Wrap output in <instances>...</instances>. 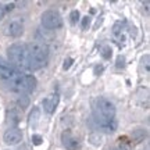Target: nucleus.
Instances as JSON below:
<instances>
[{"label": "nucleus", "mask_w": 150, "mask_h": 150, "mask_svg": "<svg viewBox=\"0 0 150 150\" xmlns=\"http://www.w3.org/2000/svg\"><path fill=\"white\" fill-rule=\"evenodd\" d=\"M93 120L97 124V127L102 128L103 131H106L107 134H111V132H114L117 129V121H115V118H106V117H103V115H100L95 110H93Z\"/></svg>", "instance_id": "6"}, {"label": "nucleus", "mask_w": 150, "mask_h": 150, "mask_svg": "<svg viewBox=\"0 0 150 150\" xmlns=\"http://www.w3.org/2000/svg\"><path fill=\"white\" fill-rule=\"evenodd\" d=\"M100 54H102V57L104 60H110L112 56V49L110 46H103L102 50H100Z\"/></svg>", "instance_id": "15"}, {"label": "nucleus", "mask_w": 150, "mask_h": 150, "mask_svg": "<svg viewBox=\"0 0 150 150\" xmlns=\"http://www.w3.org/2000/svg\"><path fill=\"white\" fill-rule=\"evenodd\" d=\"M4 16H6V10H4V6L0 3V21L4 18Z\"/></svg>", "instance_id": "23"}, {"label": "nucleus", "mask_w": 150, "mask_h": 150, "mask_svg": "<svg viewBox=\"0 0 150 150\" xmlns=\"http://www.w3.org/2000/svg\"><path fill=\"white\" fill-rule=\"evenodd\" d=\"M0 76L6 81H10V82H13L14 79H17L20 76L18 71L1 56H0Z\"/></svg>", "instance_id": "7"}, {"label": "nucleus", "mask_w": 150, "mask_h": 150, "mask_svg": "<svg viewBox=\"0 0 150 150\" xmlns=\"http://www.w3.org/2000/svg\"><path fill=\"white\" fill-rule=\"evenodd\" d=\"M28 104H29V99H28V96L22 95V96L18 99V106H20L21 108H25V107H28Z\"/></svg>", "instance_id": "17"}, {"label": "nucleus", "mask_w": 150, "mask_h": 150, "mask_svg": "<svg viewBox=\"0 0 150 150\" xmlns=\"http://www.w3.org/2000/svg\"><path fill=\"white\" fill-rule=\"evenodd\" d=\"M28 56H29V71L40 70L47 63L49 47L43 42H33L28 45Z\"/></svg>", "instance_id": "2"}, {"label": "nucleus", "mask_w": 150, "mask_h": 150, "mask_svg": "<svg viewBox=\"0 0 150 150\" xmlns=\"http://www.w3.org/2000/svg\"><path fill=\"white\" fill-rule=\"evenodd\" d=\"M61 143L67 150H79L81 149V142L79 139L72 135L71 131H64L61 134Z\"/></svg>", "instance_id": "9"}, {"label": "nucleus", "mask_w": 150, "mask_h": 150, "mask_svg": "<svg viewBox=\"0 0 150 150\" xmlns=\"http://www.w3.org/2000/svg\"><path fill=\"white\" fill-rule=\"evenodd\" d=\"M89 25H91V17H83L82 18V29H88Z\"/></svg>", "instance_id": "20"}, {"label": "nucleus", "mask_w": 150, "mask_h": 150, "mask_svg": "<svg viewBox=\"0 0 150 150\" xmlns=\"http://www.w3.org/2000/svg\"><path fill=\"white\" fill-rule=\"evenodd\" d=\"M89 142H91L92 145H95V146H100L102 145V142H103L102 135H99L97 132L96 134H92L91 136H89Z\"/></svg>", "instance_id": "14"}, {"label": "nucleus", "mask_w": 150, "mask_h": 150, "mask_svg": "<svg viewBox=\"0 0 150 150\" xmlns=\"http://www.w3.org/2000/svg\"><path fill=\"white\" fill-rule=\"evenodd\" d=\"M3 29H4V33L7 36L18 38V36H21L22 32H24V25L18 20H11V21H8L3 27Z\"/></svg>", "instance_id": "10"}, {"label": "nucleus", "mask_w": 150, "mask_h": 150, "mask_svg": "<svg viewBox=\"0 0 150 150\" xmlns=\"http://www.w3.org/2000/svg\"><path fill=\"white\" fill-rule=\"evenodd\" d=\"M42 142H43V138L40 136V135H33V136H32V143L35 146L42 145Z\"/></svg>", "instance_id": "19"}, {"label": "nucleus", "mask_w": 150, "mask_h": 150, "mask_svg": "<svg viewBox=\"0 0 150 150\" xmlns=\"http://www.w3.org/2000/svg\"><path fill=\"white\" fill-rule=\"evenodd\" d=\"M59 102H60V97L57 93H52V95H49L43 99L42 102V106H43V110L45 112H47V114H53L56 111V108L59 106Z\"/></svg>", "instance_id": "11"}, {"label": "nucleus", "mask_w": 150, "mask_h": 150, "mask_svg": "<svg viewBox=\"0 0 150 150\" xmlns=\"http://www.w3.org/2000/svg\"><path fill=\"white\" fill-rule=\"evenodd\" d=\"M3 140H4L6 145H8V146H16L18 143H21V140H22L21 129L14 128V127L8 128L4 132V135H3Z\"/></svg>", "instance_id": "8"}, {"label": "nucleus", "mask_w": 150, "mask_h": 150, "mask_svg": "<svg viewBox=\"0 0 150 150\" xmlns=\"http://www.w3.org/2000/svg\"><path fill=\"white\" fill-rule=\"evenodd\" d=\"M72 63H74V60H72V59H67V60L64 61V65H63V68H64V70H68L71 65H72Z\"/></svg>", "instance_id": "21"}, {"label": "nucleus", "mask_w": 150, "mask_h": 150, "mask_svg": "<svg viewBox=\"0 0 150 150\" xmlns=\"http://www.w3.org/2000/svg\"><path fill=\"white\" fill-rule=\"evenodd\" d=\"M38 121H39V108L35 107V108H32V111L29 114V125H32L33 128H35Z\"/></svg>", "instance_id": "13"}, {"label": "nucleus", "mask_w": 150, "mask_h": 150, "mask_svg": "<svg viewBox=\"0 0 150 150\" xmlns=\"http://www.w3.org/2000/svg\"><path fill=\"white\" fill-rule=\"evenodd\" d=\"M7 54H8V63L18 72L20 71H29L28 45H25V43H14L8 47Z\"/></svg>", "instance_id": "1"}, {"label": "nucleus", "mask_w": 150, "mask_h": 150, "mask_svg": "<svg viewBox=\"0 0 150 150\" xmlns=\"http://www.w3.org/2000/svg\"><path fill=\"white\" fill-rule=\"evenodd\" d=\"M21 111L16 107L7 111V122L10 125H14V128H17V125L21 122Z\"/></svg>", "instance_id": "12"}, {"label": "nucleus", "mask_w": 150, "mask_h": 150, "mask_svg": "<svg viewBox=\"0 0 150 150\" xmlns=\"http://www.w3.org/2000/svg\"><path fill=\"white\" fill-rule=\"evenodd\" d=\"M38 81L33 75H21L17 79H14L11 82V88L14 92H18L21 95H29L36 89Z\"/></svg>", "instance_id": "3"}, {"label": "nucleus", "mask_w": 150, "mask_h": 150, "mask_svg": "<svg viewBox=\"0 0 150 150\" xmlns=\"http://www.w3.org/2000/svg\"><path fill=\"white\" fill-rule=\"evenodd\" d=\"M124 65H125V59H124L122 56H120V57L117 59V67H118V68H120V67L122 68Z\"/></svg>", "instance_id": "22"}, {"label": "nucleus", "mask_w": 150, "mask_h": 150, "mask_svg": "<svg viewBox=\"0 0 150 150\" xmlns=\"http://www.w3.org/2000/svg\"><path fill=\"white\" fill-rule=\"evenodd\" d=\"M79 17H81V14H79V11L78 10H74V11H71V14H70V21H71V24H76V22L79 21Z\"/></svg>", "instance_id": "16"}, {"label": "nucleus", "mask_w": 150, "mask_h": 150, "mask_svg": "<svg viewBox=\"0 0 150 150\" xmlns=\"http://www.w3.org/2000/svg\"><path fill=\"white\" fill-rule=\"evenodd\" d=\"M40 22L46 29H59V28L63 27V18L54 10L45 11L40 17Z\"/></svg>", "instance_id": "4"}, {"label": "nucleus", "mask_w": 150, "mask_h": 150, "mask_svg": "<svg viewBox=\"0 0 150 150\" xmlns=\"http://www.w3.org/2000/svg\"><path fill=\"white\" fill-rule=\"evenodd\" d=\"M13 8H14V3H8V4H6V6H4L6 13H7V11H11Z\"/></svg>", "instance_id": "24"}, {"label": "nucleus", "mask_w": 150, "mask_h": 150, "mask_svg": "<svg viewBox=\"0 0 150 150\" xmlns=\"http://www.w3.org/2000/svg\"><path fill=\"white\" fill-rule=\"evenodd\" d=\"M93 110L106 118H115V106L108 99H104V97L96 99V106Z\"/></svg>", "instance_id": "5"}, {"label": "nucleus", "mask_w": 150, "mask_h": 150, "mask_svg": "<svg viewBox=\"0 0 150 150\" xmlns=\"http://www.w3.org/2000/svg\"><path fill=\"white\" fill-rule=\"evenodd\" d=\"M120 150H131V143L125 138L120 139Z\"/></svg>", "instance_id": "18"}]
</instances>
